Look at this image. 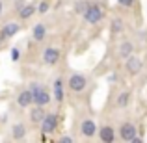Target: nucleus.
<instances>
[{
  "label": "nucleus",
  "mask_w": 147,
  "mask_h": 143,
  "mask_svg": "<svg viewBox=\"0 0 147 143\" xmlns=\"http://www.w3.org/2000/svg\"><path fill=\"white\" fill-rule=\"evenodd\" d=\"M30 91H32V104H37V106H47V104H50V91L45 86L32 84Z\"/></svg>",
  "instance_id": "obj_1"
},
{
  "label": "nucleus",
  "mask_w": 147,
  "mask_h": 143,
  "mask_svg": "<svg viewBox=\"0 0 147 143\" xmlns=\"http://www.w3.org/2000/svg\"><path fill=\"white\" fill-rule=\"evenodd\" d=\"M88 86V78L82 75V73H75V75L69 76L67 80V87L73 91V93H82Z\"/></svg>",
  "instance_id": "obj_2"
},
{
  "label": "nucleus",
  "mask_w": 147,
  "mask_h": 143,
  "mask_svg": "<svg viewBox=\"0 0 147 143\" xmlns=\"http://www.w3.org/2000/svg\"><path fill=\"white\" fill-rule=\"evenodd\" d=\"M82 17H84V21H86L88 24H97V22L102 21L104 13H102V9H100V6H97V4H90L88 9L82 13Z\"/></svg>",
  "instance_id": "obj_3"
},
{
  "label": "nucleus",
  "mask_w": 147,
  "mask_h": 143,
  "mask_svg": "<svg viewBox=\"0 0 147 143\" xmlns=\"http://www.w3.org/2000/svg\"><path fill=\"white\" fill-rule=\"evenodd\" d=\"M41 132L43 134H52L58 128V115L56 113H45V117L41 119Z\"/></svg>",
  "instance_id": "obj_4"
},
{
  "label": "nucleus",
  "mask_w": 147,
  "mask_h": 143,
  "mask_svg": "<svg viewBox=\"0 0 147 143\" xmlns=\"http://www.w3.org/2000/svg\"><path fill=\"white\" fill-rule=\"evenodd\" d=\"M142 67H144V61H142V58L134 56V54H130L129 58H125V69L129 75H138V73L142 71Z\"/></svg>",
  "instance_id": "obj_5"
},
{
  "label": "nucleus",
  "mask_w": 147,
  "mask_h": 143,
  "mask_svg": "<svg viewBox=\"0 0 147 143\" xmlns=\"http://www.w3.org/2000/svg\"><path fill=\"white\" fill-rule=\"evenodd\" d=\"M117 134H119V138H121L123 141H132V138L138 134V130H136V126L132 125V123H123L121 126H119V130H117Z\"/></svg>",
  "instance_id": "obj_6"
},
{
  "label": "nucleus",
  "mask_w": 147,
  "mask_h": 143,
  "mask_svg": "<svg viewBox=\"0 0 147 143\" xmlns=\"http://www.w3.org/2000/svg\"><path fill=\"white\" fill-rule=\"evenodd\" d=\"M60 56H61L60 48L49 47V48H45V52H43V63L45 65H56L58 61H60Z\"/></svg>",
  "instance_id": "obj_7"
},
{
  "label": "nucleus",
  "mask_w": 147,
  "mask_h": 143,
  "mask_svg": "<svg viewBox=\"0 0 147 143\" xmlns=\"http://www.w3.org/2000/svg\"><path fill=\"white\" fill-rule=\"evenodd\" d=\"M80 132H82L84 138H93L97 134V125H95L93 119H84L80 123Z\"/></svg>",
  "instance_id": "obj_8"
},
{
  "label": "nucleus",
  "mask_w": 147,
  "mask_h": 143,
  "mask_svg": "<svg viewBox=\"0 0 147 143\" xmlns=\"http://www.w3.org/2000/svg\"><path fill=\"white\" fill-rule=\"evenodd\" d=\"M97 134H99V140L104 141V143H112L115 140V130L110 125H104L100 128H97Z\"/></svg>",
  "instance_id": "obj_9"
},
{
  "label": "nucleus",
  "mask_w": 147,
  "mask_h": 143,
  "mask_svg": "<svg viewBox=\"0 0 147 143\" xmlns=\"http://www.w3.org/2000/svg\"><path fill=\"white\" fill-rule=\"evenodd\" d=\"M19 30H21V26H19L17 22H6L2 32H0V39H11L13 36L19 34Z\"/></svg>",
  "instance_id": "obj_10"
},
{
  "label": "nucleus",
  "mask_w": 147,
  "mask_h": 143,
  "mask_svg": "<svg viewBox=\"0 0 147 143\" xmlns=\"http://www.w3.org/2000/svg\"><path fill=\"white\" fill-rule=\"evenodd\" d=\"M45 106H37V104H34L32 110H30V123H34V125H39L41 119L45 117Z\"/></svg>",
  "instance_id": "obj_11"
},
{
  "label": "nucleus",
  "mask_w": 147,
  "mask_h": 143,
  "mask_svg": "<svg viewBox=\"0 0 147 143\" xmlns=\"http://www.w3.org/2000/svg\"><path fill=\"white\" fill-rule=\"evenodd\" d=\"M17 104H19L21 108L32 106V91H30V87H26V89L19 91V95H17Z\"/></svg>",
  "instance_id": "obj_12"
},
{
  "label": "nucleus",
  "mask_w": 147,
  "mask_h": 143,
  "mask_svg": "<svg viewBox=\"0 0 147 143\" xmlns=\"http://www.w3.org/2000/svg\"><path fill=\"white\" fill-rule=\"evenodd\" d=\"M32 37H34V41L41 43V41L47 37V26H45L43 22H37V24L32 28Z\"/></svg>",
  "instance_id": "obj_13"
},
{
  "label": "nucleus",
  "mask_w": 147,
  "mask_h": 143,
  "mask_svg": "<svg viewBox=\"0 0 147 143\" xmlns=\"http://www.w3.org/2000/svg\"><path fill=\"white\" fill-rule=\"evenodd\" d=\"M11 138L15 141H21L26 138V125L24 123H17V125L11 126Z\"/></svg>",
  "instance_id": "obj_14"
},
{
  "label": "nucleus",
  "mask_w": 147,
  "mask_h": 143,
  "mask_svg": "<svg viewBox=\"0 0 147 143\" xmlns=\"http://www.w3.org/2000/svg\"><path fill=\"white\" fill-rule=\"evenodd\" d=\"M36 15V6L34 4H24V6H21L19 7V17L21 19H30V17H34Z\"/></svg>",
  "instance_id": "obj_15"
},
{
  "label": "nucleus",
  "mask_w": 147,
  "mask_h": 143,
  "mask_svg": "<svg viewBox=\"0 0 147 143\" xmlns=\"http://www.w3.org/2000/svg\"><path fill=\"white\" fill-rule=\"evenodd\" d=\"M52 91H54V99H56V102H61V100H63V82H61V78L54 80Z\"/></svg>",
  "instance_id": "obj_16"
},
{
  "label": "nucleus",
  "mask_w": 147,
  "mask_h": 143,
  "mask_svg": "<svg viewBox=\"0 0 147 143\" xmlns=\"http://www.w3.org/2000/svg\"><path fill=\"white\" fill-rule=\"evenodd\" d=\"M119 56L125 60V58H129L130 54H134V43H130V41H123L121 45H119Z\"/></svg>",
  "instance_id": "obj_17"
},
{
  "label": "nucleus",
  "mask_w": 147,
  "mask_h": 143,
  "mask_svg": "<svg viewBox=\"0 0 147 143\" xmlns=\"http://www.w3.org/2000/svg\"><path fill=\"white\" fill-rule=\"evenodd\" d=\"M130 99H132L130 91H123V93H119L117 100H115V104H117V108H127V106L130 104Z\"/></svg>",
  "instance_id": "obj_18"
},
{
  "label": "nucleus",
  "mask_w": 147,
  "mask_h": 143,
  "mask_svg": "<svg viewBox=\"0 0 147 143\" xmlns=\"http://www.w3.org/2000/svg\"><path fill=\"white\" fill-rule=\"evenodd\" d=\"M90 4L91 2H88V0H78V2L75 4V13H80V15H82L84 11L88 9V6H90Z\"/></svg>",
  "instance_id": "obj_19"
},
{
  "label": "nucleus",
  "mask_w": 147,
  "mask_h": 143,
  "mask_svg": "<svg viewBox=\"0 0 147 143\" xmlns=\"http://www.w3.org/2000/svg\"><path fill=\"white\" fill-rule=\"evenodd\" d=\"M110 26H112V32H114V34H121L123 32V21H121V19H114Z\"/></svg>",
  "instance_id": "obj_20"
},
{
  "label": "nucleus",
  "mask_w": 147,
  "mask_h": 143,
  "mask_svg": "<svg viewBox=\"0 0 147 143\" xmlns=\"http://www.w3.org/2000/svg\"><path fill=\"white\" fill-rule=\"evenodd\" d=\"M49 7H50V4L47 2V0H41V2L36 6V13H47Z\"/></svg>",
  "instance_id": "obj_21"
},
{
  "label": "nucleus",
  "mask_w": 147,
  "mask_h": 143,
  "mask_svg": "<svg viewBox=\"0 0 147 143\" xmlns=\"http://www.w3.org/2000/svg\"><path fill=\"white\" fill-rule=\"evenodd\" d=\"M21 60V50H19L17 47L11 48V61H19Z\"/></svg>",
  "instance_id": "obj_22"
},
{
  "label": "nucleus",
  "mask_w": 147,
  "mask_h": 143,
  "mask_svg": "<svg viewBox=\"0 0 147 143\" xmlns=\"http://www.w3.org/2000/svg\"><path fill=\"white\" fill-rule=\"evenodd\" d=\"M117 4H119V6H123V7H130L134 4V0H117Z\"/></svg>",
  "instance_id": "obj_23"
},
{
  "label": "nucleus",
  "mask_w": 147,
  "mask_h": 143,
  "mask_svg": "<svg viewBox=\"0 0 147 143\" xmlns=\"http://www.w3.org/2000/svg\"><path fill=\"white\" fill-rule=\"evenodd\" d=\"M73 141H75V140H73L71 136H61L60 138V143H73Z\"/></svg>",
  "instance_id": "obj_24"
},
{
  "label": "nucleus",
  "mask_w": 147,
  "mask_h": 143,
  "mask_svg": "<svg viewBox=\"0 0 147 143\" xmlns=\"http://www.w3.org/2000/svg\"><path fill=\"white\" fill-rule=\"evenodd\" d=\"M117 75H110V76H108V82H117Z\"/></svg>",
  "instance_id": "obj_25"
},
{
  "label": "nucleus",
  "mask_w": 147,
  "mask_h": 143,
  "mask_svg": "<svg viewBox=\"0 0 147 143\" xmlns=\"http://www.w3.org/2000/svg\"><path fill=\"white\" fill-rule=\"evenodd\" d=\"M2 9H4V4H2V0H0V15H2Z\"/></svg>",
  "instance_id": "obj_26"
}]
</instances>
